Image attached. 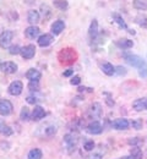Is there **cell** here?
Returning <instances> with one entry per match:
<instances>
[{
    "label": "cell",
    "instance_id": "obj_1",
    "mask_svg": "<svg viewBox=\"0 0 147 159\" xmlns=\"http://www.w3.org/2000/svg\"><path fill=\"white\" fill-rule=\"evenodd\" d=\"M58 60L60 64H64V65H72L77 60V53L72 48L62 49L58 54Z\"/></svg>",
    "mask_w": 147,
    "mask_h": 159
},
{
    "label": "cell",
    "instance_id": "obj_2",
    "mask_svg": "<svg viewBox=\"0 0 147 159\" xmlns=\"http://www.w3.org/2000/svg\"><path fill=\"white\" fill-rule=\"evenodd\" d=\"M123 57H124L125 61L130 65V66L136 67V69H140L142 65H145V64H146V61L142 59V58H140L139 55H135V54L123 53Z\"/></svg>",
    "mask_w": 147,
    "mask_h": 159
},
{
    "label": "cell",
    "instance_id": "obj_3",
    "mask_svg": "<svg viewBox=\"0 0 147 159\" xmlns=\"http://www.w3.org/2000/svg\"><path fill=\"white\" fill-rule=\"evenodd\" d=\"M14 38V31L11 30H7V31H4L1 34H0V47L1 48H9L11 45V40Z\"/></svg>",
    "mask_w": 147,
    "mask_h": 159
},
{
    "label": "cell",
    "instance_id": "obj_4",
    "mask_svg": "<svg viewBox=\"0 0 147 159\" xmlns=\"http://www.w3.org/2000/svg\"><path fill=\"white\" fill-rule=\"evenodd\" d=\"M14 110V105L10 100L7 99H0V115L1 116H7L12 113Z\"/></svg>",
    "mask_w": 147,
    "mask_h": 159
},
{
    "label": "cell",
    "instance_id": "obj_5",
    "mask_svg": "<svg viewBox=\"0 0 147 159\" xmlns=\"http://www.w3.org/2000/svg\"><path fill=\"white\" fill-rule=\"evenodd\" d=\"M86 131H87V134H90V135H99V134H102V131H103V126L101 125L99 121L94 120V121L90 122V124L86 126Z\"/></svg>",
    "mask_w": 147,
    "mask_h": 159
},
{
    "label": "cell",
    "instance_id": "obj_6",
    "mask_svg": "<svg viewBox=\"0 0 147 159\" xmlns=\"http://www.w3.org/2000/svg\"><path fill=\"white\" fill-rule=\"evenodd\" d=\"M102 115V105L99 103H93L88 109V116L91 119H99Z\"/></svg>",
    "mask_w": 147,
    "mask_h": 159
},
{
    "label": "cell",
    "instance_id": "obj_7",
    "mask_svg": "<svg viewBox=\"0 0 147 159\" xmlns=\"http://www.w3.org/2000/svg\"><path fill=\"white\" fill-rule=\"evenodd\" d=\"M0 70L1 72L4 74H15L17 71V65L12 61H5V62H1L0 64Z\"/></svg>",
    "mask_w": 147,
    "mask_h": 159
},
{
    "label": "cell",
    "instance_id": "obj_8",
    "mask_svg": "<svg viewBox=\"0 0 147 159\" xmlns=\"http://www.w3.org/2000/svg\"><path fill=\"white\" fill-rule=\"evenodd\" d=\"M22 89H23V84H22L21 81H14L10 83L7 91L11 96H20L22 93Z\"/></svg>",
    "mask_w": 147,
    "mask_h": 159
},
{
    "label": "cell",
    "instance_id": "obj_9",
    "mask_svg": "<svg viewBox=\"0 0 147 159\" xmlns=\"http://www.w3.org/2000/svg\"><path fill=\"white\" fill-rule=\"evenodd\" d=\"M21 57L23 59H32L36 54V47L33 44H28L21 48Z\"/></svg>",
    "mask_w": 147,
    "mask_h": 159
},
{
    "label": "cell",
    "instance_id": "obj_10",
    "mask_svg": "<svg viewBox=\"0 0 147 159\" xmlns=\"http://www.w3.org/2000/svg\"><path fill=\"white\" fill-rule=\"evenodd\" d=\"M64 142L66 144V147L69 148V151L71 152L72 149L76 148V144H77V137L74 135V134H67L64 136Z\"/></svg>",
    "mask_w": 147,
    "mask_h": 159
},
{
    "label": "cell",
    "instance_id": "obj_11",
    "mask_svg": "<svg viewBox=\"0 0 147 159\" xmlns=\"http://www.w3.org/2000/svg\"><path fill=\"white\" fill-rule=\"evenodd\" d=\"M129 126H130V122L126 119H124V118L115 119L112 122V127L115 129V130H119V131H122V130H127Z\"/></svg>",
    "mask_w": 147,
    "mask_h": 159
},
{
    "label": "cell",
    "instance_id": "obj_12",
    "mask_svg": "<svg viewBox=\"0 0 147 159\" xmlns=\"http://www.w3.org/2000/svg\"><path fill=\"white\" fill-rule=\"evenodd\" d=\"M39 33H41V30L37 27V26H30L25 30V36L30 39H36V38H39Z\"/></svg>",
    "mask_w": 147,
    "mask_h": 159
},
{
    "label": "cell",
    "instance_id": "obj_13",
    "mask_svg": "<svg viewBox=\"0 0 147 159\" xmlns=\"http://www.w3.org/2000/svg\"><path fill=\"white\" fill-rule=\"evenodd\" d=\"M41 77H42V74L37 69H30L26 72V79L30 80V82H39Z\"/></svg>",
    "mask_w": 147,
    "mask_h": 159
},
{
    "label": "cell",
    "instance_id": "obj_14",
    "mask_svg": "<svg viewBox=\"0 0 147 159\" xmlns=\"http://www.w3.org/2000/svg\"><path fill=\"white\" fill-rule=\"evenodd\" d=\"M64 28H65V22L63 20H57L54 21L53 23H52V27H50V30H52V33L54 34V36H58V34H60L62 32L64 31Z\"/></svg>",
    "mask_w": 147,
    "mask_h": 159
},
{
    "label": "cell",
    "instance_id": "obj_15",
    "mask_svg": "<svg viewBox=\"0 0 147 159\" xmlns=\"http://www.w3.org/2000/svg\"><path fill=\"white\" fill-rule=\"evenodd\" d=\"M53 42H54V37H53L52 34H49V33H44V34H42V36H39V38H38V45L44 48V47L50 45Z\"/></svg>",
    "mask_w": 147,
    "mask_h": 159
},
{
    "label": "cell",
    "instance_id": "obj_16",
    "mask_svg": "<svg viewBox=\"0 0 147 159\" xmlns=\"http://www.w3.org/2000/svg\"><path fill=\"white\" fill-rule=\"evenodd\" d=\"M88 36L92 40L98 38V22H97V20H92V22H91L90 28H88Z\"/></svg>",
    "mask_w": 147,
    "mask_h": 159
},
{
    "label": "cell",
    "instance_id": "obj_17",
    "mask_svg": "<svg viewBox=\"0 0 147 159\" xmlns=\"http://www.w3.org/2000/svg\"><path fill=\"white\" fill-rule=\"evenodd\" d=\"M45 116V110L43 109L41 105H34V109L32 111V120L39 121Z\"/></svg>",
    "mask_w": 147,
    "mask_h": 159
},
{
    "label": "cell",
    "instance_id": "obj_18",
    "mask_svg": "<svg viewBox=\"0 0 147 159\" xmlns=\"http://www.w3.org/2000/svg\"><path fill=\"white\" fill-rule=\"evenodd\" d=\"M39 19H41V15H39L38 11H36V10H30V11H28V14H27V21H28L32 26L37 25V23L39 22Z\"/></svg>",
    "mask_w": 147,
    "mask_h": 159
},
{
    "label": "cell",
    "instance_id": "obj_19",
    "mask_svg": "<svg viewBox=\"0 0 147 159\" xmlns=\"http://www.w3.org/2000/svg\"><path fill=\"white\" fill-rule=\"evenodd\" d=\"M146 107H147V99L146 98L136 99V100H134V103H132V108H134L136 111L146 110Z\"/></svg>",
    "mask_w": 147,
    "mask_h": 159
},
{
    "label": "cell",
    "instance_id": "obj_20",
    "mask_svg": "<svg viewBox=\"0 0 147 159\" xmlns=\"http://www.w3.org/2000/svg\"><path fill=\"white\" fill-rule=\"evenodd\" d=\"M0 134L4 136H11L14 134L12 129L7 124H5V121L2 119H0Z\"/></svg>",
    "mask_w": 147,
    "mask_h": 159
},
{
    "label": "cell",
    "instance_id": "obj_21",
    "mask_svg": "<svg viewBox=\"0 0 147 159\" xmlns=\"http://www.w3.org/2000/svg\"><path fill=\"white\" fill-rule=\"evenodd\" d=\"M113 20H114V22L122 28V30H129L127 28V25H126V22L124 21V19L119 15V14H117V12H114L113 14Z\"/></svg>",
    "mask_w": 147,
    "mask_h": 159
},
{
    "label": "cell",
    "instance_id": "obj_22",
    "mask_svg": "<svg viewBox=\"0 0 147 159\" xmlns=\"http://www.w3.org/2000/svg\"><path fill=\"white\" fill-rule=\"evenodd\" d=\"M102 71H103V74H105L107 76H113L115 74V67L110 62H104L102 65Z\"/></svg>",
    "mask_w": 147,
    "mask_h": 159
},
{
    "label": "cell",
    "instance_id": "obj_23",
    "mask_svg": "<svg viewBox=\"0 0 147 159\" xmlns=\"http://www.w3.org/2000/svg\"><path fill=\"white\" fill-rule=\"evenodd\" d=\"M135 22L142 27V28H147V16L145 14H139L136 17H135Z\"/></svg>",
    "mask_w": 147,
    "mask_h": 159
},
{
    "label": "cell",
    "instance_id": "obj_24",
    "mask_svg": "<svg viewBox=\"0 0 147 159\" xmlns=\"http://www.w3.org/2000/svg\"><path fill=\"white\" fill-rule=\"evenodd\" d=\"M130 156H131L134 159H142V157H144V156H142V151H141V148L137 147V146L130 148Z\"/></svg>",
    "mask_w": 147,
    "mask_h": 159
},
{
    "label": "cell",
    "instance_id": "obj_25",
    "mask_svg": "<svg viewBox=\"0 0 147 159\" xmlns=\"http://www.w3.org/2000/svg\"><path fill=\"white\" fill-rule=\"evenodd\" d=\"M117 45L122 49H130L134 47V42L130 39H120L117 42Z\"/></svg>",
    "mask_w": 147,
    "mask_h": 159
},
{
    "label": "cell",
    "instance_id": "obj_26",
    "mask_svg": "<svg viewBox=\"0 0 147 159\" xmlns=\"http://www.w3.org/2000/svg\"><path fill=\"white\" fill-rule=\"evenodd\" d=\"M31 118H32V114H31L30 109H28L27 107H23L21 109V111H20V119H21L22 121H28Z\"/></svg>",
    "mask_w": 147,
    "mask_h": 159
},
{
    "label": "cell",
    "instance_id": "obj_27",
    "mask_svg": "<svg viewBox=\"0 0 147 159\" xmlns=\"http://www.w3.org/2000/svg\"><path fill=\"white\" fill-rule=\"evenodd\" d=\"M42 151L39 148H33L28 153V159H42Z\"/></svg>",
    "mask_w": 147,
    "mask_h": 159
},
{
    "label": "cell",
    "instance_id": "obj_28",
    "mask_svg": "<svg viewBox=\"0 0 147 159\" xmlns=\"http://www.w3.org/2000/svg\"><path fill=\"white\" fill-rule=\"evenodd\" d=\"M53 4H54V6H55L57 9L63 10V11L69 7V2H67L66 0H53Z\"/></svg>",
    "mask_w": 147,
    "mask_h": 159
},
{
    "label": "cell",
    "instance_id": "obj_29",
    "mask_svg": "<svg viewBox=\"0 0 147 159\" xmlns=\"http://www.w3.org/2000/svg\"><path fill=\"white\" fill-rule=\"evenodd\" d=\"M134 7L137 10H147V0H134Z\"/></svg>",
    "mask_w": 147,
    "mask_h": 159
},
{
    "label": "cell",
    "instance_id": "obj_30",
    "mask_svg": "<svg viewBox=\"0 0 147 159\" xmlns=\"http://www.w3.org/2000/svg\"><path fill=\"white\" fill-rule=\"evenodd\" d=\"M41 11H42V15L44 17V20H48L52 15V11H50V7L47 5V4H42L41 5Z\"/></svg>",
    "mask_w": 147,
    "mask_h": 159
},
{
    "label": "cell",
    "instance_id": "obj_31",
    "mask_svg": "<svg viewBox=\"0 0 147 159\" xmlns=\"http://www.w3.org/2000/svg\"><path fill=\"white\" fill-rule=\"evenodd\" d=\"M127 143L130 144V146H132V147H135V146H140V144H142L144 143V139H140V137H134V139H127Z\"/></svg>",
    "mask_w": 147,
    "mask_h": 159
},
{
    "label": "cell",
    "instance_id": "obj_32",
    "mask_svg": "<svg viewBox=\"0 0 147 159\" xmlns=\"http://www.w3.org/2000/svg\"><path fill=\"white\" fill-rule=\"evenodd\" d=\"M131 126L132 129L135 130H141L144 127V122H142V119H135L131 121Z\"/></svg>",
    "mask_w": 147,
    "mask_h": 159
},
{
    "label": "cell",
    "instance_id": "obj_33",
    "mask_svg": "<svg viewBox=\"0 0 147 159\" xmlns=\"http://www.w3.org/2000/svg\"><path fill=\"white\" fill-rule=\"evenodd\" d=\"M9 53L11 54V55H17V54H20L21 53V48L19 47V45H10L9 47Z\"/></svg>",
    "mask_w": 147,
    "mask_h": 159
},
{
    "label": "cell",
    "instance_id": "obj_34",
    "mask_svg": "<svg viewBox=\"0 0 147 159\" xmlns=\"http://www.w3.org/2000/svg\"><path fill=\"white\" fill-rule=\"evenodd\" d=\"M139 70V75H140V77H142V79H147V62L145 65H142L140 69H137Z\"/></svg>",
    "mask_w": 147,
    "mask_h": 159
},
{
    "label": "cell",
    "instance_id": "obj_35",
    "mask_svg": "<svg viewBox=\"0 0 147 159\" xmlns=\"http://www.w3.org/2000/svg\"><path fill=\"white\" fill-rule=\"evenodd\" d=\"M94 142L93 141H86L84 144V148L85 151H87V152H91V151H93V148H94Z\"/></svg>",
    "mask_w": 147,
    "mask_h": 159
},
{
    "label": "cell",
    "instance_id": "obj_36",
    "mask_svg": "<svg viewBox=\"0 0 147 159\" xmlns=\"http://www.w3.org/2000/svg\"><path fill=\"white\" fill-rule=\"evenodd\" d=\"M126 72H127V70L124 66H117L115 67V74L119 76H124V75H126Z\"/></svg>",
    "mask_w": 147,
    "mask_h": 159
},
{
    "label": "cell",
    "instance_id": "obj_37",
    "mask_svg": "<svg viewBox=\"0 0 147 159\" xmlns=\"http://www.w3.org/2000/svg\"><path fill=\"white\" fill-rule=\"evenodd\" d=\"M57 134V127L55 126H49L45 129V135L47 136H54Z\"/></svg>",
    "mask_w": 147,
    "mask_h": 159
},
{
    "label": "cell",
    "instance_id": "obj_38",
    "mask_svg": "<svg viewBox=\"0 0 147 159\" xmlns=\"http://www.w3.org/2000/svg\"><path fill=\"white\" fill-rule=\"evenodd\" d=\"M80 82H81V77L80 76H74V77H71V80H70V83L72 86H77V84H80Z\"/></svg>",
    "mask_w": 147,
    "mask_h": 159
},
{
    "label": "cell",
    "instance_id": "obj_39",
    "mask_svg": "<svg viewBox=\"0 0 147 159\" xmlns=\"http://www.w3.org/2000/svg\"><path fill=\"white\" fill-rule=\"evenodd\" d=\"M28 88L31 91H39V86H38V82H30L28 84Z\"/></svg>",
    "mask_w": 147,
    "mask_h": 159
},
{
    "label": "cell",
    "instance_id": "obj_40",
    "mask_svg": "<svg viewBox=\"0 0 147 159\" xmlns=\"http://www.w3.org/2000/svg\"><path fill=\"white\" fill-rule=\"evenodd\" d=\"M85 159H102V154L101 153H92V154H88Z\"/></svg>",
    "mask_w": 147,
    "mask_h": 159
},
{
    "label": "cell",
    "instance_id": "obj_41",
    "mask_svg": "<svg viewBox=\"0 0 147 159\" xmlns=\"http://www.w3.org/2000/svg\"><path fill=\"white\" fill-rule=\"evenodd\" d=\"M26 100H27V103H28V104H33V105H34V104H36V103H37V98H36V97H32V96H28V97H27V98H26Z\"/></svg>",
    "mask_w": 147,
    "mask_h": 159
},
{
    "label": "cell",
    "instance_id": "obj_42",
    "mask_svg": "<svg viewBox=\"0 0 147 159\" xmlns=\"http://www.w3.org/2000/svg\"><path fill=\"white\" fill-rule=\"evenodd\" d=\"M105 94L108 96V98L105 99V102H107V104H108L109 107H113V105H114V100H112V98H110V96H109L108 93H105Z\"/></svg>",
    "mask_w": 147,
    "mask_h": 159
},
{
    "label": "cell",
    "instance_id": "obj_43",
    "mask_svg": "<svg viewBox=\"0 0 147 159\" xmlns=\"http://www.w3.org/2000/svg\"><path fill=\"white\" fill-rule=\"evenodd\" d=\"M71 75H74V70H72V69H69V70H66V71L64 72V76H65V77H70Z\"/></svg>",
    "mask_w": 147,
    "mask_h": 159
},
{
    "label": "cell",
    "instance_id": "obj_44",
    "mask_svg": "<svg viewBox=\"0 0 147 159\" xmlns=\"http://www.w3.org/2000/svg\"><path fill=\"white\" fill-rule=\"evenodd\" d=\"M120 159H134V158L131 156H125V157H122Z\"/></svg>",
    "mask_w": 147,
    "mask_h": 159
},
{
    "label": "cell",
    "instance_id": "obj_45",
    "mask_svg": "<svg viewBox=\"0 0 147 159\" xmlns=\"http://www.w3.org/2000/svg\"><path fill=\"white\" fill-rule=\"evenodd\" d=\"M146 110H147V107H146Z\"/></svg>",
    "mask_w": 147,
    "mask_h": 159
}]
</instances>
